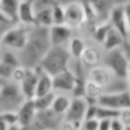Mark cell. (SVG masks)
Here are the masks:
<instances>
[{
	"label": "cell",
	"mask_w": 130,
	"mask_h": 130,
	"mask_svg": "<svg viewBox=\"0 0 130 130\" xmlns=\"http://www.w3.org/2000/svg\"><path fill=\"white\" fill-rule=\"evenodd\" d=\"M1 121L5 122L10 127L18 126L17 111H2L1 112Z\"/></svg>",
	"instance_id": "cell-28"
},
{
	"label": "cell",
	"mask_w": 130,
	"mask_h": 130,
	"mask_svg": "<svg viewBox=\"0 0 130 130\" xmlns=\"http://www.w3.org/2000/svg\"><path fill=\"white\" fill-rule=\"evenodd\" d=\"M21 0H0V14L18 22V10Z\"/></svg>",
	"instance_id": "cell-19"
},
{
	"label": "cell",
	"mask_w": 130,
	"mask_h": 130,
	"mask_svg": "<svg viewBox=\"0 0 130 130\" xmlns=\"http://www.w3.org/2000/svg\"><path fill=\"white\" fill-rule=\"evenodd\" d=\"M54 90H59L63 92H75L79 87L78 76L70 69L67 68L58 74L53 76Z\"/></svg>",
	"instance_id": "cell-8"
},
{
	"label": "cell",
	"mask_w": 130,
	"mask_h": 130,
	"mask_svg": "<svg viewBox=\"0 0 130 130\" xmlns=\"http://www.w3.org/2000/svg\"><path fill=\"white\" fill-rule=\"evenodd\" d=\"M79 61L85 67L93 68V67L100 65V63L103 61V56H102L101 52L95 47L89 46V47H86V49L84 50Z\"/></svg>",
	"instance_id": "cell-17"
},
{
	"label": "cell",
	"mask_w": 130,
	"mask_h": 130,
	"mask_svg": "<svg viewBox=\"0 0 130 130\" xmlns=\"http://www.w3.org/2000/svg\"><path fill=\"white\" fill-rule=\"evenodd\" d=\"M87 79L103 87L105 92H109L112 90V84L117 80V77H115L113 73L104 65H98L90 68Z\"/></svg>",
	"instance_id": "cell-9"
},
{
	"label": "cell",
	"mask_w": 130,
	"mask_h": 130,
	"mask_svg": "<svg viewBox=\"0 0 130 130\" xmlns=\"http://www.w3.org/2000/svg\"><path fill=\"white\" fill-rule=\"evenodd\" d=\"M119 118L126 127H130V108L121 110L119 112Z\"/></svg>",
	"instance_id": "cell-32"
},
{
	"label": "cell",
	"mask_w": 130,
	"mask_h": 130,
	"mask_svg": "<svg viewBox=\"0 0 130 130\" xmlns=\"http://www.w3.org/2000/svg\"><path fill=\"white\" fill-rule=\"evenodd\" d=\"M68 50L70 52V55L73 59L79 60L84 52V50L86 49V45L85 42L83 41V39L79 38V37H73L69 43H68Z\"/></svg>",
	"instance_id": "cell-23"
},
{
	"label": "cell",
	"mask_w": 130,
	"mask_h": 130,
	"mask_svg": "<svg viewBox=\"0 0 130 130\" xmlns=\"http://www.w3.org/2000/svg\"><path fill=\"white\" fill-rule=\"evenodd\" d=\"M109 21L114 28H116L126 40H128L129 27L124 4H119L112 7L109 12Z\"/></svg>",
	"instance_id": "cell-12"
},
{
	"label": "cell",
	"mask_w": 130,
	"mask_h": 130,
	"mask_svg": "<svg viewBox=\"0 0 130 130\" xmlns=\"http://www.w3.org/2000/svg\"><path fill=\"white\" fill-rule=\"evenodd\" d=\"M53 19L54 24H62L65 23V6L59 3H56L53 7Z\"/></svg>",
	"instance_id": "cell-27"
},
{
	"label": "cell",
	"mask_w": 130,
	"mask_h": 130,
	"mask_svg": "<svg viewBox=\"0 0 130 130\" xmlns=\"http://www.w3.org/2000/svg\"><path fill=\"white\" fill-rule=\"evenodd\" d=\"M42 130H53V129H42Z\"/></svg>",
	"instance_id": "cell-41"
},
{
	"label": "cell",
	"mask_w": 130,
	"mask_h": 130,
	"mask_svg": "<svg viewBox=\"0 0 130 130\" xmlns=\"http://www.w3.org/2000/svg\"><path fill=\"white\" fill-rule=\"evenodd\" d=\"M126 130H130V127H127V128H126Z\"/></svg>",
	"instance_id": "cell-40"
},
{
	"label": "cell",
	"mask_w": 130,
	"mask_h": 130,
	"mask_svg": "<svg viewBox=\"0 0 130 130\" xmlns=\"http://www.w3.org/2000/svg\"><path fill=\"white\" fill-rule=\"evenodd\" d=\"M18 22L28 26L36 24V8L31 0H21L18 10Z\"/></svg>",
	"instance_id": "cell-16"
},
{
	"label": "cell",
	"mask_w": 130,
	"mask_h": 130,
	"mask_svg": "<svg viewBox=\"0 0 130 130\" xmlns=\"http://www.w3.org/2000/svg\"><path fill=\"white\" fill-rule=\"evenodd\" d=\"M99 122L98 118L93 119H86L82 122L81 128L79 130H99Z\"/></svg>",
	"instance_id": "cell-30"
},
{
	"label": "cell",
	"mask_w": 130,
	"mask_h": 130,
	"mask_svg": "<svg viewBox=\"0 0 130 130\" xmlns=\"http://www.w3.org/2000/svg\"><path fill=\"white\" fill-rule=\"evenodd\" d=\"M126 126L124 125V123L120 120V118H115L112 119L111 122V130H126Z\"/></svg>",
	"instance_id": "cell-33"
},
{
	"label": "cell",
	"mask_w": 130,
	"mask_h": 130,
	"mask_svg": "<svg viewBox=\"0 0 130 130\" xmlns=\"http://www.w3.org/2000/svg\"><path fill=\"white\" fill-rule=\"evenodd\" d=\"M40 72H41L40 67H35V68L26 67L25 74L21 79V81L18 83L26 100H31L36 96V90H37Z\"/></svg>",
	"instance_id": "cell-13"
},
{
	"label": "cell",
	"mask_w": 130,
	"mask_h": 130,
	"mask_svg": "<svg viewBox=\"0 0 130 130\" xmlns=\"http://www.w3.org/2000/svg\"><path fill=\"white\" fill-rule=\"evenodd\" d=\"M71 98H69L67 94L65 93H60V94H56L53 105L51 107V110L59 115V116H65L66 112L68 111L70 104H71Z\"/></svg>",
	"instance_id": "cell-21"
},
{
	"label": "cell",
	"mask_w": 130,
	"mask_h": 130,
	"mask_svg": "<svg viewBox=\"0 0 130 130\" xmlns=\"http://www.w3.org/2000/svg\"><path fill=\"white\" fill-rule=\"evenodd\" d=\"M30 28L28 25L18 22L13 27L1 35V45L4 49H9L14 52L21 51L29 37Z\"/></svg>",
	"instance_id": "cell-5"
},
{
	"label": "cell",
	"mask_w": 130,
	"mask_h": 130,
	"mask_svg": "<svg viewBox=\"0 0 130 130\" xmlns=\"http://www.w3.org/2000/svg\"><path fill=\"white\" fill-rule=\"evenodd\" d=\"M127 40L116 29L112 26V28L110 29V31L108 32L104 43H103V47L106 51L109 50H113L116 48H120L123 47V45L125 44Z\"/></svg>",
	"instance_id": "cell-20"
},
{
	"label": "cell",
	"mask_w": 130,
	"mask_h": 130,
	"mask_svg": "<svg viewBox=\"0 0 130 130\" xmlns=\"http://www.w3.org/2000/svg\"><path fill=\"white\" fill-rule=\"evenodd\" d=\"M1 112L2 111H17L26 101L22 93L19 84L12 80L1 79Z\"/></svg>",
	"instance_id": "cell-4"
},
{
	"label": "cell",
	"mask_w": 130,
	"mask_h": 130,
	"mask_svg": "<svg viewBox=\"0 0 130 130\" xmlns=\"http://www.w3.org/2000/svg\"><path fill=\"white\" fill-rule=\"evenodd\" d=\"M119 112L117 110L114 109H110L107 107H103V106H99L98 105V112H96V118L100 119H115L119 117Z\"/></svg>",
	"instance_id": "cell-26"
},
{
	"label": "cell",
	"mask_w": 130,
	"mask_h": 130,
	"mask_svg": "<svg viewBox=\"0 0 130 130\" xmlns=\"http://www.w3.org/2000/svg\"><path fill=\"white\" fill-rule=\"evenodd\" d=\"M88 106L89 102L84 95H74L71 100L70 107L64 116V120L81 128V124L85 119Z\"/></svg>",
	"instance_id": "cell-7"
},
{
	"label": "cell",
	"mask_w": 130,
	"mask_h": 130,
	"mask_svg": "<svg viewBox=\"0 0 130 130\" xmlns=\"http://www.w3.org/2000/svg\"><path fill=\"white\" fill-rule=\"evenodd\" d=\"M98 105L121 111L126 108H130V90L123 89L117 91H109L103 93L98 99Z\"/></svg>",
	"instance_id": "cell-6"
},
{
	"label": "cell",
	"mask_w": 130,
	"mask_h": 130,
	"mask_svg": "<svg viewBox=\"0 0 130 130\" xmlns=\"http://www.w3.org/2000/svg\"><path fill=\"white\" fill-rule=\"evenodd\" d=\"M72 28L66 23L62 24H53L49 27V35L52 46H64L66 43L73 38Z\"/></svg>",
	"instance_id": "cell-15"
},
{
	"label": "cell",
	"mask_w": 130,
	"mask_h": 130,
	"mask_svg": "<svg viewBox=\"0 0 130 130\" xmlns=\"http://www.w3.org/2000/svg\"><path fill=\"white\" fill-rule=\"evenodd\" d=\"M10 130H21V129H20L19 126H12V127L10 128Z\"/></svg>",
	"instance_id": "cell-39"
},
{
	"label": "cell",
	"mask_w": 130,
	"mask_h": 130,
	"mask_svg": "<svg viewBox=\"0 0 130 130\" xmlns=\"http://www.w3.org/2000/svg\"><path fill=\"white\" fill-rule=\"evenodd\" d=\"M10 128L11 127L8 124H6L5 122L1 121V128H0V130H10Z\"/></svg>",
	"instance_id": "cell-37"
},
{
	"label": "cell",
	"mask_w": 130,
	"mask_h": 130,
	"mask_svg": "<svg viewBox=\"0 0 130 130\" xmlns=\"http://www.w3.org/2000/svg\"><path fill=\"white\" fill-rule=\"evenodd\" d=\"M125 12L127 15V20H128V27H129V35H128V41H130V1L126 2L124 4Z\"/></svg>",
	"instance_id": "cell-35"
},
{
	"label": "cell",
	"mask_w": 130,
	"mask_h": 130,
	"mask_svg": "<svg viewBox=\"0 0 130 130\" xmlns=\"http://www.w3.org/2000/svg\"><path fill=\"white\" fill-rule=\"evenodd\" d=\"M54 91V83H53V76L47 73L46 71L41 69L40 76H39V81L37 85V90H36V96H41L45 95L47 93H50ZM34 98V99H35Z\"/></svg>",
	"instance_id": "cell-18"
},
{
	"label": "cell",
	"mask_w": 130,
	"mask_h": 130,
	"mask_svg": "<svg viewBox=\"0 0 130 130\" xmlns=\"http://www.w3.org/2000/svg\"><path fill=\"white\" fill-rule=\"evenodd\" d=\"M86 10L82 3L71 2L65 5V23L71 27H78L86 20Z\"/></svg>",
	"instance_id": "cell-11"
},
{
	"label": "cell",
	"mask_w": 130,
	"mask_h": 130,
	"mask_svg": "<svg viewBox=\"0 0 130 130\" xmlns=\"http://www.w3.org/2000/svg\"><path fill=\"white\" fill-rule=\"evenodd\" d=\"M55 95H56V93H54V91H52V92L47 93L45 95L35 98L34 102H35V105H36V108H37L38 112H43V111L50 110L52 105H53Z\"/></svg>",
	"instance_id": "cell-24"
},
{
	"label": "cell",
	"mask_w": 130,
	"mask_h": 130,
	"mask_svg": "<svg viewBox=\"0 0 130 130\" xmlns=\"http://www.w3.org/2000/svg\"><path fill=\"white\" fill-rule=\"evenodd\" d=\"M20 65L21 63H20L18 54H15L14 51L12 50L5 49L1 54V61H0L1 79L11 80L14 70Z\"/></svg>",
	"instance_id": "cell-10"
},
{
	"label": "cell",
	"mask_w": 130,
	"mask_h": 130,
	"mask_svg": "<svg viewBox=\"0 0 130 130\" xmlns=\"http://www.w3.org/2000/svg\"><path fill=\"white\" fill-rule=\"evenodd\" d=\"M52 7H46V8H42L36 11V24L35 25L49 28L54 24Z\"/></svg>",
	"instance_id": "cell-22"
},
{
	"label": "cell",
	"mask_w": 130,
	"mask_h": 130,
	"mask_svg": "<svg viewBox=\"0 0 130 130\" xmlns=\"http://www.w3.org/2000/svg\"><path fill=\"white\" fill-rule=\"evenodd\" d=\"M111 28H112V24H111V22L109 20L106 21V22H103V23L98 24L93 28V30H92V37H93V39L98 43H100V44L103 45V43H104V41H105V39H106V37H107V35H108V32L110 31Z\"/></svg>",
	"instance_id": "cell-25"
},
{
	"label": "cell",
	"mask_w": 130,
	"mask_h": 130,
	"mask_svg": "<svg viewBox=\"0 0 130 130\" xmlns=\"http://www.w3.org/2000/svg\"><path fill=\"white\" fill-rule=\"evenodd\" d=\"M71 58L70 52L65 46H52L41 61L39 67L50 75L54 76L69 68Z\"/></svg>",
	"instance_id": "cell-2"
},
{
	"label": "cell",
	"mask_w": 130,
	"mask_h": 130,
	"mask_svg": "<svg viewBox=\"0 0 130 130\" xmlns=\"http://www.w3.org/2000/svg\"><path fill=\"white\" fill-rule=\"evenodd\" d=\"M34 5L36 8V11L42 8L46 7H52L57 3V0H34Z\"/></svg>",
	"instance_id": "cell-31"
},
{
	"label": "cell",
	"mask_w": 130,
	"mask_h": 130,
	"mask_svg": "<svg viewBox=\"0 0 130 130\" xmlns=\"http://www.w3.org/2000/svg\"><path fill=\"white\" fill-rule=\"evenodd\" d=\"M37 115H38V110L36 108L34 99L26 100L17 110L18 126L20 127V129H26L30 127L35 123Z\"/></svg>",
	"instance_id": "cell-14"
},
{
	"label": "cell",
	"mask_w": 130,
	"mask_h": 130,
	"mask_svg": "<svg viewBox=\"0 0 130 130\" xmlns=\"http://www.w3.org/2000/svg\"><path fill=\"white\" fill-rule=\"evenodd\" d=\"M18 22L8 18L7 16L1 14L0 16V25H1V35L4 34L5 31H7L8 29H10L11 27H13L15 24H17Z\"/></svg>",
	"instance_id": "cell-29"
},
{
	"label": "cell",
	"mask_w": 130,
	"mask_h": 130,
	"mask_svg": "<svg viewBox=\"0 0 130 130\" xmlns=\"http://www.w3.org/2000/svg\"><path fill=\"white\" fill-rule=\"evenodd\" d=\"M111 122L110 119H100L99 130H111Z\"/></svg>",
	"instance_id": "cell-34"
},
{
	"label": "cell",
	"mask_w": 130,
	"mask_h": 130,
	"mask_svg": "<svg viewBox=\"0 0 130 130\" xmlns=\"http://www.w3.org/2000/svg\"><path fill=\"white\" fill-rule=\"evenodd\" d=\"M103 65L107 67L115 77L126 79L128 75L130 59L123 47L106 51L103 57Z\"/></svg>",
	"instance_id": "cell-3"
},
{
	"label": "cell",
	"mask_w": 130,
	"mask_h": 130,
	"mask_svg": "<svg viewBox=\"0 0 130 130\" xmlns=\"http://www.w3.org/2000/svg\"><path fill=\"white\" fill-rule=\"evenodd\" d=\"M123 48H124V50H125V52H126L128 58L130 59V41L127 40V41L125 42V44L123 45Z\"/></svg>",
	"instance_id": "cell-36"
},
{
	"label": "cell",
	"mask_w": 130,
	"mask_h": 130,
	"mask_svg": "<svg viewBox=\"0 0 130 130\" xmlns=\"http://www.w3.org/2000/svg\"><path fill=\"white\" fill-rule=\"evenodd\" d=\"M126 81H127V85H128V89L130 90V65H129V70H128V75H127V78H126Z\"/></svg>",
	"instance_id": "cell-38"
},
{
	"label": "cell",
	"mask_w": 130,
	"mask_h": 130,
	"mask_svg": "<svg viewBox=\"0 0 130 130\" xmlns=\"http://www.w3.org/2000/svg\"><path fill=\"white\" fill-rule=\"evenodd\" d=\"M51 47L49 28L39 25L30 26L28 41L25 47L17 53L21 65L27 68L39 67Z\"/></svg>",
	"instance_id": "cell-1"
},
{
	"label": "cell",
	"mask_w": 130,
	"mask_h": 130,
	"mask_svg": "<svg viewBox=\"0 0 130 130\" xmlns=\"http://www.w3.org/2000/svg\"><path fill=\"white\" fill-rule=\"evenodd\" d=\"M31 1H34V0H31Z\"/></svg>",
	"instance_id": "cell-42"
}]
</instances>
